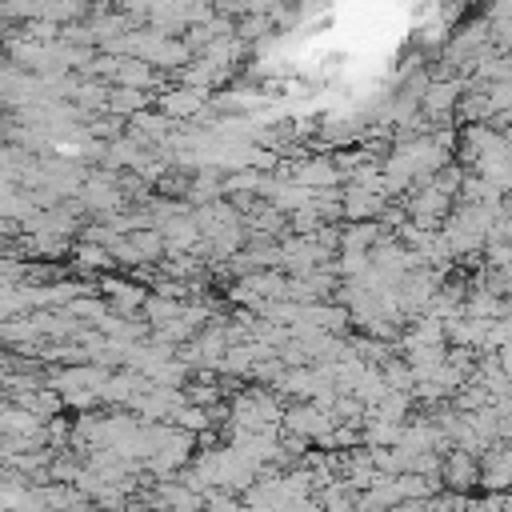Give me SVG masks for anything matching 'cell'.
<instances>
[{"label":"cell","instance_id":"obj_1","mask_svg":"<svg viewBox=\"0 0 512 512\" xmlns=\"http://www.w3.org/2000/svg\"><path fill=\"white\" fill-rule=\"evenodd\" d=\"M72 264H76L80 272H108V268H112V256H108V248H100V244H76V248H72Z\"/></svg>","mask_w":512,"mask_h":512}]
</instances>
